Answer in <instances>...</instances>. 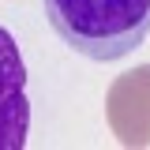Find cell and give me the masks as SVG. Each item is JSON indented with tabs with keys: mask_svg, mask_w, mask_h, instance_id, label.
<instances>
[{
	"mask_svg": "<svg viewBox=\"0 0 150 150\" xmlns=\"http://www.w3.org/2000/svg\"><path fill=\"white\" fill-rule=\"evenodd\" d=\"M30 128L26 101V68L15 38L0 26V150H23Z\"/></svg>",
	"mask_w": 150,
	"mask_h": 150,
	"instance_id": "obj_3",
	"label": "cell"
},
{
	"mask_svg": "<svg viewBox=\"0 0 150 150\" xmlns=\"http://www.w3.org/2000/svg\"><path fill=\"white\" fill-rule=\"evenodd\" d=\"M56 38L86 60L131 56L150 34V0H41Z\"/></svg>",
	"mask_w": 150,
	"mask_h": 150,
	"instance_id": "obj_1",
	"label": "cell"
},
{
	"mask_svg": "<svg viewBox=\"0 0 150 150\" xmlns=\"http://www.w3.org/2000/svg\"><path fill=\"white\" fill-rule=\"evenodd\" d=\"M105 120L120 146H150V64L116 75L105 90Z\"/></svg>",
	"mask_w": 150,
	"mask_h": 150,
	"instance_id": "obj_2",
	"label": "cell"
}]
</instances>
